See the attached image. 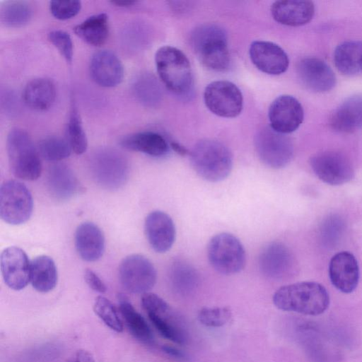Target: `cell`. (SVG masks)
Listing matches in <instances>:
<instances>
[{
    "instance_id": "ba28073f",
    "label": "cell",
    "mask_w": 362,
    "mask_h": 362,
    "mask_svg": "<svg viewBox=\"0 0 362 362\" xmlns=\"http://www.w3.org/2000/svg\"><path fill=\"white\" fill-rule=\"evenodd\" d=\"M33 209L32 194L28 187L17 180H8L0 187V216L11 225L25 223Z\"/></svg>"
},
{
    "instance_id": "4fadbf2b",
    "label": "cell",
    "mask_w": 362,
    "mask_h": 362,
    "mask_svg": "<svg viewBox=\"0 0 362 362\" xmlns=\"http://www.w3.org/2000/svg\"><path fill=\"white\" fill-rule=\"evenodd\" d=\"M315 175L324 182L339 185L350 181L354 175L349 158L343 153L327 151L314 155L310 160Z\"/></svg>"
},
{
    "instance_id": "ee69618b",
    "label": "cell",
    "mask_w": 362,
    "mask_h": 362,
    "mask_svg": "<svg viewBox=\"0 0 362 362\" xmlns=\"http://www.w3.org/2000/svg\"><path fill=\"white\" fill-rule=\"evenodd\" d=\"M73 362H95V361L88 351L79 349L76 351Z\"/></svg>"
},
{
    "instance_id": "f1b7e54d",
    "label": "cell",
    "mask_w": 362,
    "mask_h": 362,
    "mask_svg": "<svg viewBox=\"0 0 362 362\" xmlns=\"http://www.w3.org/2000/svg\"><path fill=\"white\" fill-rule=\"evenodd\" d=\"M119 310L129 331L137 340L144 344L153 342V332L144 317L134 308L128 298L118 296Z\"/></svg>"
},
{
    "instance_id": "f6af8a7d",
    "label": "cell",
    "mask_w": 362,
    "mask_h": 362,
    "mask_svg": "<svg viewBox=\"0 0 362 362\" xmlns=\"http://www.w3.org/2000/svg\"><path fill=\"white\" fill-rule=\"evenodd\" d=\"M170 147L175 152L182 156H185L189 153L188 150L179 143L172 142L170 143Z\"/></svg>"
},
{
    "instance_id": "e575fe53",
    "label": "cell",
    "mask_w": 362,
    "mask_h": 362,
    "mask_svg": "<svg viewBox=\"0 0 362 362\" xmlns=\"http://www.w3.org/2000/svg\"><path fill=\"white\" fill-rule=\"evenodd\" d=\"M66 132V140L72 151L77 155L83 153L88 147V140L74 104L71 107Z\"/></svg>"
},
{
    "instance_id": "603a6c76",
    "label": "cell",
    "mask_w": 362,
    "mask_h": 362,
    "mask_svg": "<svg viewBox=\"0 0 362 362\" xmlns=\"http://www.w3.org/2000/svg\"><path fill=\"white\" fill-rule=\"evenodd\" d=\"M75 246L82 259L86 262L97 261L105 250L104 235L97 225L84 222L76 230Z\"/></svg>"
},
{
    "instance_id": "b9f144b4",
    "label": "cell",
    "mask_w": 362,
    "mask_h": 362,
    "mask_svg": "<svg viewBox=\"0 0 362 362\" xmlns=\"http://www.w3.org/2000/svg\"><path fill=\"white\" fill-rule=\"evenodd\" d=\"M84 279L87 285L93 291L103 293L107 288L100 278L91 269H86L84 273Z\"/></svg>"
},
{
    "instance_id": "ac0fdd59",
    "label": "cell",
    "mask_w": 362,
    "mask_h": 362,
    "mask_svg": "<svg viewBox=\"0 0 362 362\" xmlns=\"http://www.w3.org/2000/svg\"><path fill=\"white\" fill-rule=\"evenodd\" d=\"M144 230L149 245L156 252L168 251L175 242L174 222L164 211L156 210L149 213L145 219Z\"/></svg>"
},
{
    "instance_id": "5bb4252c",
    "label": "cell",
    "mask_w": 362,
    "mask_h": 362,
    "mask_svg": "<svg viewBox=\"0 0 362 362\" xmlns=\"http://www.w3.org/2000/svg\"><path fill=\"white\" fill-rule=\"evenodd\" d=\"M259 268L267 278L281 280L291 276L296 269V260L284 244L273 242L266 245L259 254Z\"/></svg>"
},
{
    "instance_id": "f546056e",
    "label": "cell",
    "mask_w": 362,
    "mask_h": 362,
    "mask_svg": "<svg viewBox=\"0 0 362 362\" xmlns=\"http://www.w3.org/2000/svg\"><path fill=\"white\" fill-rule=\"evenodd\" d=\"M169 280L174 292L180 296H188L197 288L199 276L192 265L178 259L170 267Z\"/></svg>"
},
{
    "instance_id": "7a4b0ae2",
    "label": "cell",
    "mask_w": 362,
    "mask_h": 362,
    "mask_svg": "<svg viewBox=\"0 0 362 362\" xmlns=\"http://www.w3.org/2000/svg\"><path fill=\"white\" fill-rule=\"evenodd\" d=\"M190 42L200 62L206 68L223 71L230 62L228 37L225 30L214 23H205L192 33Z\"/></svg>"
},
{
    "instance_id": "6da1fadb",
    "label": "cell",
    "mask_w": 362,
    "mask_h": 362,
    "mask_svg": "<svg viewBox=\"0 0 362 362\" xmlns=\"http://www.w3.org/2000/svg\"><path fill=\"white\" fill-rule=\"evenodd\" d=\"M272 300L279 310L306 315H320L327 309L329 304L326 288L313 281L284 286L276 291Z\"/></svg>"
},
{
    "instance_id": "d6a6232c",
    "label": "cell",
    "mask_w": 362,
    "mask_h": 362,
    "mask_svg": "<svg viewBox=\"0 0 362 362\" xmlns=\"http://www.w3.org/2000/svg\"><path fill=\"white\" fill-rule=\"evenodd\" d=\"M133 91L136 99L148 107L156 106L162 99L160 85L151 74H143L135 81Z\"/></svg>"
},
{
    "instance_id": "d590c367",
    "label": "cell",
    "mask_w": 362,
    "mask_h": 362,
    "mask_svg": "<svg viewBox=\"0 0 362 362\" xmlns=\"http://www.w3.org/2000/svg\"><path fill=\"white\" fill-rule=\"evenodd\" d=\"M37 150L40 156L48 161L65 159L72 151L66 139L54 136L42 139L38 144Z\"/></svg>"
},
{
    "instance_id": "484cf974",
    "label": "cell",
    "mask_w": 362,
    "mask_h": 362,
    "mask_svg": "<svg viewBox=\"0 0 362 362\" xmlns=\"http://www.w3.org/2000/svg\"><path fill=\"white\" fill-rule=\"evenodd\" d=\"M56 88L54 83L46 78H35L28 82L23 92L24 103L35 110H46L54 103Z\"/></svg>"
},
{
    "instance_id": "7402d4cb",
    "label": "cell",
    "mask_w": 362,
    "mask_h": 362,
    "mask_svg": "<svg viewBox=\"0 0 362 362\" xmlns=\"http://www.w3.org/2000/svg\"><path fill=\"white\" fill-rule=\"evenodd\" d=\"M271 13L274 19L280 24L300 26L313 18L315 6L310 1H276L272 4Z\"/></svg>"
},
{
    "instance_id": "60d3db41",
    "label": "cell",
    "mask_w": 362,
    "mask_h": 362,
    "mask_svg": "<svg viewBox=\"0 0 362 362\" xmlns=\"http://www.w3.org/2000/svg\"><path fill=\"white\" fill-rule=\"evenodd\" d=\"M81 8L79 1H51L49 11L59 20H67L78 13Z\"/></svg>"
},
{
    "instance_id": "836d02e7",
    "label": "cell",
    "mask_w": 362,
    "mask_h": 362,
    "mask_svg": "<svg viewBox=\"0 0 362 362\" xmlns=\"http://www.w3.org/2000/svg\"><path fill=\"white\" fill-rule=\"evenodd\" d=\"M32 17V8L23 1L4 2L0 9L1 22L7 27L18 28L27 24Z\"/></svg>"
},
{
    "instance_id": "ffe728a7",
    "label": "cell",
    "mask_w": 362,
    "mask_h": 362,
    "mask_svg": "<svg viewBox=\"0 0 362 362\" xmlns=\"http://www.w3.org/2000/svg\"><path fill=\"white\" fill-rule=\"evenodd\" d=\"M90 74L99 86L111 88L119 85L124 78L123 65L117 56L109 50L93 54L90 62Z\"/></svg>"
},
{
    "instance_id": "7c38bea8",
    "label": "cell",
    "mask_w": 362,
    "mask_h": 362,
    "mask_svg": "<svg viewBox=\"0 0 362 362\" xmlns=\"http://www.w3.org/2000/svg\"><path fill=\"white\" fill-rule=\"evenodd\" d=\"M90 168L95 180L110 189L123 185L127 177V163L119 152L110 148L95 151L90 159Z\"/></svg>"
},
{
    "instance_id": "277c9868",
    "label": "cell",
    "mask_w": 362,
    "mask_h": 362,
    "mask_svg": "<svg viewBox=\"0 0 362 362\" xmlns=\"http://www.w3.org/2000/svg\"><path fill=\"white\" fill-rule=\"evenodd\" d=\"M155 62L160 79L170 91L179 96L192 91V67L181 50L172 46L161 47L155 54Z\"/></svg>"
},
{
    "instance_id": "74e56055",
    "label": "cell",
    "mask_w": 362,
    "mask_h": 362,
    "mask_svg": "<svg viewBox=\"0 0 362 362\" xmlns=\"http://www.w3.org/2000/svg\"><path fill=\"white\" fill-rule=\"evenodd\" d=\"M345 229L344 220L337 215L327 217L322 223L320 237L323 245L327 247H334L341 239Z\"/></svg>"
},
{
    "instance_id": "2e32d148",
    "label": "cell",
    "mask_w": 362,
    "mask_h": 362,
    "mask_svg": "<svg viewBox=\"0 0 362 362\" xmlns=\"http://www.w3.org/2000/svg\"><path fill=\"white\" fill-rule=\"evenodd\" d=\"M0 264L4 281L10 288L22 290L30 281L31 262L21 248L11 246L4 249Z\"/></svg>"
},
{
    "instance_id": "d6986e66",
    "label": "cell",
    "mask_w": 362,
    "mask_h": 362,
    "mask_svg": "<svg viewBox=\"0 0 362 362\" xmlns=\"http://www.w3.org/2000/svg\"><path fill=\"white\" fill-rule=\"evenodd\" d=\"M297 73L302 83L315 93H325L336 85L337 78L332 69L322 60L315 57L301 59Z\"/></svg>"
},
{
    "instance_id": "8992f818",
    "label": "cell",
    "mask_w": 362,
    "mask_h": 362,
    "mask_svg": "<svg viewBox=\"0 0 362 362\" xmlns=\"http://www.w3.org/2000/svg\"><path fill=\"white\" fill-rule=\"evenodd\" d=\"M141 305L153 325L163 337L177 344H187L189 337L185 324L165 300L148 292L143 294Z\"/></svg>"
},
{
    "instance_id": "52a82bcc",
    "label": "cell",
    "mask_w": 362,
    "mask_h": 362,
    "mask_svg": "<svg viewBox=\"0 0 362 362\" xmlns=\"http://www.w3.org/2000/svg\"><path fill=\"white\" fill-rule=\"evenodd\" d=\"M208 259L214 269L224 275H233L243 269L246 262L245 250L238 238L221 233L210 240Z\"/></svg>"
},
{
    "instance_id": "cb8c5ba5",
    "label": "cell",
    "mask_w": 362,
    "mask_h": 362,
    "mask_svg": "<svg viewBox=\"0 0 362 362\" xmlns=\"http://www.w3.org/2000/svg\"><path fill=\"white\" fill-rule=\"evenodd\" d=\"M333 129L352 132L362 129V94L346 98L334 112L330 119Z\"/></svg>"
},
{
    "instance_id": "4dcf8cb0",
    "label": "cell",
    "mask_w": 362,
    "mask_h": 362,
    "mask_svg": "<svg viewBox=\"0 0 362 362\" xmlns=\"http://www.w3.org/2000/svg\"><path fill=\"white\" fill-rule=\"evenodd\" d=\"M30 282L33 288L40 293H47L54 288L57 283V270L51 257L40 255L33 259Z\"/></svg>"
},
{
    "instance_id": "1f68e13d",
    "label": "cell",
    "mask_w": 362,
    "mask_h": 362,
    "mask_svg": "<svg viewBox=\"0 0 362 362\" xmlns=\"http://www.w3.org/2000/svg\"><path fill=\"white\" fill-rule=\"evenodd\" d=\"M74 33L86 43L93 46L103 45L109 35L107 16L104 13L93 15L74 28Z\"/></svg>"
},
{
    "instance_id": "e0dca14e",
    "label": "cell",
    "mask_w": 362,
    "mask_h": 362,
    "mask_svg": "<svg viewBox=\"0 0 362 362\" xmlns=\"http://www.w3.org/2000/svg\"><path fill=\"white\" fill-rule=\"evenodd\" d=\"M249 54L253 64L267 74H281L287 70L289 65V59L286 52L272 42L254 41L250 45Z\"/></svg>"
},
{
    "instance_id": "83f0119b",
    "label": "cell",
    "mask_w": 362,
    "mask_h": 362,
    "mask_svg": "<svg viewBox=\"0 0 362 362\" xmlns=\"http://www.w3.org/2000/svg\"><path fill=\"white\" fill-rule=\"evenodd\" d=\"M47 187L53 197L64 200L76 192L78 181L69 167L63 164H56L50 167L48 171Z\"/></svg>"
},
{
    "instance_id": "3957f363",
    "label": "cell",
    "mask_w": 362,
    "mask_h": 362,
    "mask_svg": "<svg viewBox=\"0 0 362 362\" xmlns=\"http://www.w3.org/2000/svg\"><path fill=\"white\" fill-rule=\"evenodd\" d=\"M191 165L194 171L209 182L226 179L233 168V156L220 141L204 139L198 141L189 153Z\"/></svg>"
},
{
    "instance_id": "5b68a950",
    "label": "cell",
    "mask_w": 362,
    "mask_h": 362,
    "mask_svg": "<svg viewBox=\"0 0 362 362\" xmlns=\"http://www.w3.org/2000/svg\"><path fill=\"white\" fill-rule=\"evenodd\" d=\"M6 147L10 168L15 177L35 180L40 176V155L25 131L18 128L11 129L7 136Z\"/></svg>"
},
{
    "instance_id": "f35d334b",
    "label": "cell",
    "mask_w": 362,
    "mask_h": 362,
    "mask_svg": "<svg viewBox=\"0 0 362 362\" xmlns=\"http://www.w3.org/2000/svg\"><path fill=\"white\" fill-rule=\"evenodd\" d=\"M232 318L231 310L228 307H205L197 315L199 322L205 327H221L228 324Z\"/></svg>"
},
{
    "instance_id": "44dd1931",
    "label": "cell",
    "mask_w": 362,
    "mask_h": 362,
    "mask_svg": "<svg viewBox=\"0 0 362 362\" xmlns=\"http://www.w3.org/2000/svg\"><path fill=\"white\" fill-rule=\"evenodd\" d=\"M329 276L339 291L345 293L354 291L359 279V268L355 257L349 252L337 253L330 260Z\"/></svg>"
},
{
    "instance_id": "8d00e7d4",
    "label": "cell",
    "mask_w": 362,
    "mask_h": 362,
    "mask_svg": "<svg viewBox=\"0 0 362 362\" xmlns=\"http://www.w3.org/2000/svg\"><path fill=\"white\" fill-rule=\"evenodd\" d=\"M93 310L110 329L116 332L123 331V324L114 304L103 296H98L93 304Z\"/></svg>"
},
{
    "instance_id": "9c48e42d",
    "label": "cell",
    "mask_w": 362,
    "mask_h": 362,
    "mask_svg": "<svg viewBox=\"0 0 362 362\" xmlns=\"http://www.w3.org/2000/svg\"><path fill=\"white\" fill-rule=\"evenodd\" d=\"M255 147L263 163L274 169L287 165L293 156V145L291 139L270 127H263L257 132Z\"/></svg>"
},
{
    "instance_id": "7bdbcfd3",
    "label": "cell",
    "mask_w": 362,
    "mask_h": 362,
    "mask_svg": "<svg viewBox=\"0 0 362 362\" xmlns=\"http://www.w3.org/2000/svg\"><path fill=\"white\" fill-rule=\"evenodd\" d=\"M163 351L172 358L178 361L186 362L188 361L187 355L182 350L174 346L165 345L162 347Z\"/></svg>"
},
{
    "instance_id": "8fae6325",
    "label": "cell",
    "mask_w": 362,
    "mask_h": 362,
    "mask_svg": "<svg viewBox=\"0 0 362 362\" xmlns=\"http://www.w3.org/2000/svg\"><path fill=\"white\" fill-rule=\"evenodd\" d=\"M119 280L123 287L132 293H148L155 285L156 270L151 262L141 255H130L119 267Z\"/></svg>"
},
{
    "instance_id": "bcb514c9",
    "label": "cell",
    "mask_w": 362,
    "mask_h": 362,
    "mask_svg": "<svg viewBox=\"0 0 362 362\" xmlns=\"http://www.w3.org/2000/svg\"><path fill=\"white\" fill-rule=\"evenodd\" d=\"M111 3L112 4L118 6L127 7V6H133L134 4H135L136 3V1H132V0H117V1H111Z\"/></svg>"
},
{
    "instance_id": "9a60e30c",
    "label": "cell",
    "mask_w": 362,
    "mask_h": 362,
    "mask_svg": "<svg viewBox=\"0 0 362 362\" xmlns=\"http://www.w3.org/2000/svg\"><path fill=\"white\" fill-rule=\"evenodd\" d=\"M268 117L272 129L286 134L295 132L300 127L304 112L302 105L296 98L282 95L270 105Z\"/></svg>"
},
{
    "instance_id": "d4e9b609",
    "label": "cell",
    "mask_w": 362,
    "mask_h": 362,
    "mask_svg": "<svg viewBox=\"0 0 362 362\" xmlns=\"http://www.w3.org/2000/svg\"><path fill=\"white\" fill-rule=\"evenodd\" d=\"M120 145L127 150L154 157L165 156L170 148L166 139L153 132H142L126 136L120 141Z\"/></svg>"
},
{
    "instance_id": "4316f807",
    "label": "cell",
    "mask_w": 362,
    "mask_h": 362,
    "mask_svg": "<svg viewBox=\"0 0 362 362\" xmlns=\"http://www.w3.org/2000/svg\"><path fill=\"white\" fill-rule=\"evenodd\" d=\"M334 64L342 74L352 76L362 71V42L347 40L339 44L334 52Z\"/></svg>"
},
{
    "instance_id": "ab89813d",
    "label": "cell",
    "mask_w": 362,
    "mask_h": 362,
    "mask_svg": "<svg viewBox=\"0 0 362 362\" xmlns=\"http://www.w3.org/2000/svg\"><path fill=\"white\" fill-rule=\"evenodd\" d=\"M50 42L58 49L60 54L69 63L73 59V42L69 33L64 30H55L48 35Z\"/></svg>"
},
{
    "instance_id": "30bf717a",
    "label": "cell",
    "mask_w": 362,
    "mask_h": 362,
    "mask_svg": "<svg viewBox=\"0 0 362 362\" xmlns=\"http://www.w3.org/2000/svg\"><path fill=\"white\" fill-rule=\"evenodd\" d=\"M204 100L212 113L225 118L238 116L243 107L240 90L233 83L225 80L208 84L204 92Z\"/></svg>"
}]
</instances>
